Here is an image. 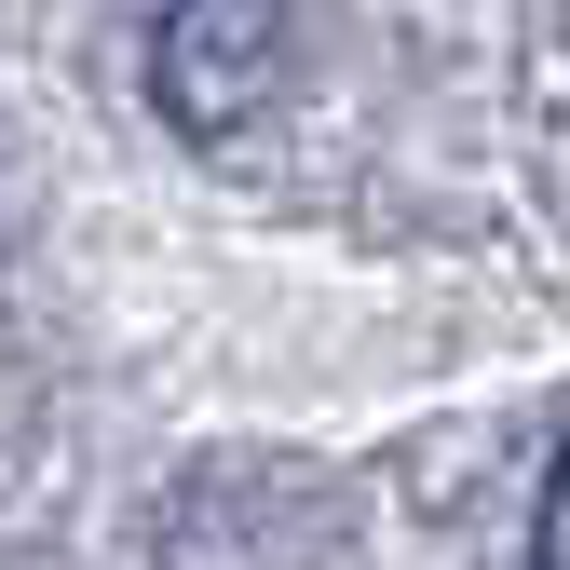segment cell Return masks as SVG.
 I'll list each match as a JSON object with an SVG mask.
<instances>
[{
	"label": "cell",
	"mask_w": 570,
	"mask_h": 570,
	"mask_svg": "<svg viewBox=\"0 0 570 570\" xmlns=\"http://www.w3.org/2000/svg\"><path fill=\"white\" fill-rule=\"evenodd\" d=\"M285 82V0H164L150 28V109L177 136H245Z\"/></svg>",
	"instance_id": "1"
},
{
	"label": "cell",
	"mask_w": 570,
	"mask_h": 570,
	"mask_svg": "<svg viewBox=\"0 0 570 570\" xmlns=\"http://www.w3.org/2000/svg\"><path fill=\"white\" fill-rule=\"evenodd\" d=\"M530 570H570V435H557V475H543V517H530Z\"/></svg>",
	"instance_id": "2"
}]
</instances>
